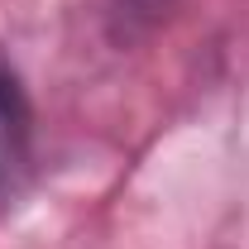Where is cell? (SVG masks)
<instances>
[{"label": "cell", "instance_id": "6da1fadb", "mask_svg": "<svg viewBox=\"0 0 249 249\" xmlns=\"http://www.w3.org/2000/svg\"><path fill=\"white\" fill-rule=\"evenodd\" d=\"M34 163V101L19 67L0 53V206L19 192Z\"/></svg>", "mask_w": 249, "mask_h": 249}, {"label": "cell", "instance_id": "7a4b0ae2", "mask_svg": "<svg viewBox=\"0 0 249 249\" xmlns=\"http://www.w3.org/2000/svg\"><path fill=\"white\" fill-rule=\"evenodd\" d=\"M178 0H106V34H110V43H139L144 34H154L163 19H168V10H173Z\"/></svg>", "mask_w": 249, "mask_h": 249}]
</instances>
